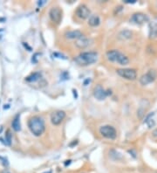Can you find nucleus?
Returning <instances> with one entry per match:
<instances>
[{
  "label": "nucleus",
  "mask_w": 157,
  "mask_h": 173,
  "mask_svg": "<svg viewBox=\"0 0 157 173\" xmlns=\"http://www.w3.org/2000/svg\"><path fill=\"white\" fill-rule=\"evenodd\" d=\"M28 127H29V129L31 130V132L36 136L41 135L45 129L44 120L42 117H40L39 115L32 116L29 119Z\"/></svg>",
  "instance_id": "obj_1"
},
{
  "label": "nucleus",
  "mask_w": 157,
  "mask_h": 173,
  "mask_svg": "<svg viewBox=\"0 0 157 173\" xmlns=\"http://www.w3.org/2000/svg\"><path fill=\"white\" fill-rule=\"evenodd\" d=\"M98 60V54L95 52H85L77 57H75V62L80 66H88L94 64Z\"/></svg>",
  "instance_id": "obj_2"
},
{
  "label": "nucleus",
  "mask_w": 157,
  "mask_h": 173,
  "mask_svg": "<svg viewBox=\"0 0 157 173\" xmlns=\"http://www.w3.org/2000/svg\"><path fill=\"white\" fill-rule=\"evenodd\" d=\"M116 72L120 77L129 80H134L137 77L136 71L132 68H119L116 70Z\"/></svg>",
  "instance_id": "obj_3"
},
{
  "label": "nucleus",
  "mask_w": 157,
  "mask_h": 173,
  "mask_svg": "<svg viewBox=\"0 0 157 173\" xmlns=\"http://www.w3.org/2000/svg\"><path fill=\"white\" fill-rule=\"evenodd\" d=\"M100 133L101 134L102 136L108 138V139H112V140L115 139L117 136L116 129L111 125H104L100 127Z\"/></svg>",
  "instance_id": "obj_4"
},
{
  "label": "nucleus",
  "mask_w": 157,
  "mask_h": 173,
  "mask_svg": "<svg viewBox=\"0 0 157 173\" xmlns=\"http://www.w3.org/2000/svg\"><path fill=\"white\" fill-rule=\"evenodd\" d=\"M156 76H157L156 71L154 70V69H150L147 74H143L141 78H140V83L143 86L148 85V84L153 82L156 79Z\"/></svg>",
  "instance_id": "obj_5"
},
{
  "label": "nucleus",
  "mask_w": 157,
  "mask_h": 173,
  "mask_svg": "<svg viewBox=\"0 0 157 173\" xmlns=\"http://www.w3.org/2000/svg\"><path fill=\"white\" fill-rule=\"evenodd\" d=\"M49 16L52 22L59 24L62 19V11L59 7H52L49 11Z\"/></svg>",
  "instance_id": "obj_6"
},
{
  "label": "nucleus",
  "mask_w": 157,
  "mask_h": 173,
  "mask_svg": "<svg viewBox=\"0 0 157 173\" xmlns=\"http://www.w3.org/2000/svg\"><path fill=\"white\" fill-rule=\"evenodd\" d=\"M65 118V113L62 110L52 112L51 115V122L53 125H59Z\"/></svg>",
  "instance_id": "obj_7"
},
{
  "label": "nucleus",
  "mask_w": 157,
  "mask_h": 173,
  "mask_svg": "<svg viewBox=\"0 0 157 173\" xmlns=\"http://www.w3.org/2000/svg\"><path fill=\"white\" fill-rule=\"evenodd\" d=\"M109 94H111L109 93V90H105L101 85H97L94 89V95L99 101L105 100Z\"/></svg>",
  "instance_id": "obj_8"
},
{
  "label": "nucleus",
  "mask_w": 157,
  "mask_h": 173,
  "mask_svg": "<svg viewBox=\"0 0 157 173\" xmlns=\"http://www.w3.org/2000/svg\"><path fill=\"white\" fill-rule=\"evenodd\" d=\"M75 13H76V16L80 19H86L91 16L90 15V10L86 5H80L77 8Z\"/></svg>",
  "instance_id": "obj_9"
},
{
  "label": "nucleus",
  "mask_w": 157,
  "mask_h": 173,
  "mask_svg": "<svg viewBox=\"0 0 157 173\" xmlns=\"http://www.w3.org/2000/svg\"><path fill=\"white\" fill-rule=\"evenodd\" d=\"M148 20V16L142 12H137L133 14V16L131 17L130 21L134 23V24H138V25H141L143 24L144 22H147Z\"/></svg>",
  "instance_id": "obj_10"
},
{
  "label": "nucleus",
  "mask_w": 157,
  "mask_h": 173,
  "mask_svg": "<svg viewBox=\"0 0 157 173\" xmlns=\"http://www.w3.org/2000/svg\"><path fill=\"white\" fill-rule=\"evenodd\" d=\"M91 44V40L88 39L86 36H81L80 39H78L75 42V45L78 48L80 49H84L86 48L87 46H89V45Z\"/></svg>",
  "instance_id": "obj_11"
},
{
  "label": "nucleus",
  "mask_w": 157,
  "mask_h": 173,
  "mask_svg": "<svg viewBox=\"0 0 157 173\" xmlns=\"http://www.w3.org/2000/svg\"><path fill=\"white\" fill-rule=\"evenodd\" d=\"M65 38L66 39H69V40H78V39H80L81 36H83V34H82V32H80V31H79V30H73V31H69V32H67L65 34Z\"/></svg>",
  "instance_id": "obj_12"
},
{
  "label": "nucleus",
  "mask_w": 157,
  "mask_h": 173,
  "mask_svg": "<svg viewBox=\"0 0 157 173\" xmlns=\"http://www.w3.org/2000/svg\"><path fill=\"white\" fill-rule=\"evenodd\" d=\"M121 53L118 50H109L108 52H107V57L108 60L112 61V62H117L118 58L120 56Z\"/></svg>",
  "instance_id": "obj_13"
},
{
  "label": "nucleus",
  "mask_w": 157,
  "mask_h": 173,
  "mask_svg": "<svg viewBox=\"0 0 157 173\" xmlns=\"http://www.w3.org/2000/svg\"><path fill=\"white\" fill-rule=\"evenodd\" d=\"M100 24V17L96 14H94V15H91L89 17V19H88V25L90 26H93V27H95V26H98Z\"/></svg>",
  "instance_id": "obj_14"
},
{
  "label": "nucleus",
  "mask_w": 157,
  "mask_h": 173,
  "mask_svg": "<svg viewBox=\"0 0 157 173\" xmlns=\"http://www.w3.org/2000/svg\"><path fill=\"white\" fill-rule=\"evenodd\" d=\"M157 37V23L150 22L149 23V38L155 39Z\"/></svg>",
  "instance_id": "obj_15"
},
{
  "label": "nucleus",
  "mask_w": 157,
  "mask_h": 173,
  "mask_svg": "<svg viewBox=\"0 0 157 173\" xmlns=\"http://www.w3.org/2000/svg\"><path fill=\"white\" fill-rule=\"evenodd\" d=\"M11 126H12V129L15 130V131H19L21 129V125H20V120H19V115H17L12 123H11Z\"/></svg>",
  "instance_id": "obj_16"
},
{
  "label": "nucleus",
  "mask_w": 157,
  "mask_h": 173,
  "mask_svg": "<svg viewBox=\"0 0 157 173\" xmlns=\"http://www.w3.org/2000/svg\"><path fill=\"white\" fill-rule=\"evenodd\" d=\"M40 78H41V73H39V72H35V73L30 74L29 76H27L25 80H26V81H28V82H35V81L39 80Z\"/></svg>",
  "instance_id": "obj_17"
},
{
  "label": "nucleus",
  "mask_w": 157,
  "mask_h": 173,
  "mask_svg": "<svg viewBox=\"0 0 157 173\" xmlns=\"http://www.w3.org/2000/svg\"><path fill=\"white\" fill-rule=\"evenodd\" d=\"M132 36V32L128 30H123L119 33V38L121 40H127L130 39Z\"/></svg>",
  "instance_id": "obj_18"
},
{
  "label": "nucleus",
  "mask_w": 157,
  "mask_h": 173,
  "mask_svg": "<svg viewBox=\"0 0 157 173\" xmlns=\"http://www.w3.org/2000/svg\"><path fill=\"white\" fill-rule=\"evenodd\" d=\"M117 63H119L120 65L125 66V65H128L129 63V60H128V58L126 55H124L123 54H120V56H119V58H118Z\"/></svg>",
  "instance_id": "obj_19"
},
{
  "label": "nucleus",
  "mask_w": 157,
  "mask_h": 173,
  "mask_svg": "<svg viewBox=\"0 0 157 173\" xmlns=\"http://www.w3.org/2000/svg\"><path fill=\"white\" fill-rule=\"evenodd\" d=\"M5 141H7L8 144H11V135L10 133L9 130H7L6 134H5Z\"/></svg>",
  "instance_id": "obj_20"
},
{
  "label": "nucleus",
  "mask_w": 157,
  "mask_h": 173,
  "mask_svg": "<svg viewBox=\"0 0 157 173\" xmlns=\"http://www.w3.org/2000/svg\"><path fill=\"white\" fill-rule=\"evenodd\" d=\"M147 123H148V127L149 128H151L152 126H154V122L152 120V119H149V120H147Z\"/></svg>",
  "instance_id": "obj_21"
},
{
  "label": "nucleus",
  "mask_w": 157,
  "mask_h": 173,
  "mask_svg": "<svg viewBox=\"0 0 157 173\" xmlns=\"http://www.w3.org/2000/svg\"><path fill=\"white\" fill-rule=\"evenodd\" d=\"M125 3H127V4H134L135 1H130V0H127V1H125Z\"/></svg>",
  "instance_id": "obj_22"
},
{
  "label": "nucleus",
  "mask_w": 157,
  "mask_h": 173,
  "mask_svg": "<svg viewBox=\"0 0 157 173\" xmlns=\"http://www.w3.org/2000/svg\"><path fill=\"white\" fill-rule=\"evenodd\" d=\"M38 55V54H35L34 55V59H36V58H38V57H36ZM32 62H35V63H36L37 62V60H32Z\"/></svg>",
  "instance_id": "obj_23"
},
{
  "label": "nucleus",
  "mask_w": 157,
  "mask_h": 173,
  "mask_svg": "<svg viewBox=\"0 0 157 173\" xmlns=\"http://www.w3.org/2000/svg\"><path fill=\"white\" fill-rule=\"evenodd\" d=\"M153 135H154V136H157V129L153 132Z\"/></svg>",
  "instance_id": "obj_24"
},
{
  "label": "nucleus",
  "mask_w": 157,
  "mask_h": 173,
  "mask_svg": "<svg viewBox=\"0 0 157 173\" xmlns=\"http://www.w3.org/2000/svg\"><path fill=\"white\" fill-rule=\"evenodd\" d=\"M1 173H10L9 171H7V170H4V171H2Z\"/></svg>",
  "instance_id": "obj_25"
},
{
  "label": "nucleus",
  "mask_w": 157,
  "mask_h": 173,
  "mask_svg": "<svg viewBox=\"0 0 157 173\" xmlns=\"http://www.w3.org/2000/svg\"><path fill=\"white\" fill-rule=\"evenodd\" d=\"M45 173H51V170H49V171H47V172H45Z\"/></svg>",
  "instance_id": "obj_26"
}]
</instances>
